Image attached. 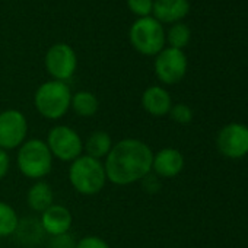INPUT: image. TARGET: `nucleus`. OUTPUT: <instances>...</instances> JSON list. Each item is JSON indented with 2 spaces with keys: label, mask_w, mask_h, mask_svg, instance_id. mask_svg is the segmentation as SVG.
Listing matches in <instances>:
<instances>
[{
  "label": "nucleus",
  "mask_w": 248,
  "mask_h": 248,
  "mask_svg": "<svg viewBox=\"0 0 248 248\" xmlns=\"http://www.w3.org/2000/svg\"><path fill=\"white\" fill-rule=\"evenodd\" d=\"M161 178H158L155 174H149V175H146L140 183H142V186H143V188L148 191V193H156V191H159V188H161V181H159Z\"/></svg>",
  "instance_id": "b1692460"
},
{
  "label": "nucleus",
  "mask_w": 248,
  "mask_h": 248,
  "mask_svg": "<svg viewBox=\"0 0 248 248\" xmlns=\"http://www.w3.org/2000/svg\"><path fill=\"white\" fill-rule=\"evenodd\" d=\"M54 158L43 139H27L16 152L19 172L32 181L44 180L53 170Z\"/></svg>",
  "instance_id": "20e7f679"
},
{
  "label": "nucleus",
  "mask_w": 248,
  "mask_h": 248,
  "mask_svg": "<svg viewBox=\"0 0 248 248\" xmlns=\"http://www.w3.org/2000/svg\"><path fill=\"white\" fill-rule=\"evenodd\" d=\"M112 138L105 130H95L83 140V154L102 161L112 149Z\"/></svg>",
  "instance_id": "dca6fc26"
},
{
  "label": "nucleus",
  "mask_w": 248,
  "mask_h": 248,
  "mask_svg": "<svg viewBox=\"0 0 248 248\" xmlns=\"http://www.w3.org/2000/svg\"><path fill=\"white\" fill-rule=\"evenodd\" d=\"M72 95L70 86L66 82L51 79L37 88L34 107L43 118L57 121L69 112Z\"/></svg>",
  "instance_id": "7ed1b4c3"
},
{
  "label": "nucleus",
  "mask_w": 248,
  "mask_h": 248,
  "mask_svg": "<svg viewBox=\"0 0 248 248\" xmlns=\"http://www.w3.org/2000/svg\"><path fill=\"white\" fill-rule=\"evenodd\" d=\"M44 66L47 73L54 80L66 82L75 75L78 69V56L69 44L57 43L47 50Z\"/></svg>",
  "instance_id": "6e6552de"
},
{
  "label": "nucleus",
  "mask_w": 248,
  "mask_h": 248,
  "mask_svg": "<svg viewBox=\"0 0 248 248\" xmlns=\"http://www.w3.org/2000/svg\"><path fill=\"white\" fill-rule=\"evenodd\" d=\"M27 203L31 210L37 213H43L46 209L54 204V191L51 186L44 180L34 181V184L28 188Z\"/></svg>",
  "instance_id": "2eb2a0df"
},
{
  "label": "nucleus",
  "mask_w": 248,
  "mask_h": 248,
  "mask_svg": "<svg viewBox=\"0 0 248 248\" xmlns=\"http://www.w3.org/2000/svg\"><path fill=\"white\" fill-rule=\"evenodd\" d=\"M152 161L154 151L146 142L136 138L121 139L104 159L107 181L118 187L140 183L152 172Z\"/></svg>",
  "instance_id": "f257e3e1"
},
{
  "label": "nucleus",
  "mask_w": 248,
  "mask_h": 248,
  "mask_svg": "<svg viewBox=\"0 0 248 248\" xmlns=\"http://www.w3.org/2000/svg\"><path fill=\"white\" fill-rule=\"evenodd\" d=\"M133 48L143 56H156L165 48V31L154 16L139 18L129 31Z\"/></svg>",
  "instance_id": "39448f33"
},
{
  "label": "nucleus",
  "mask_w": 248,
  "mask_h": 248,
  "mask_svg": "<svg viewBox=\"0 0 248 248\" xmlns=\"http://www.w3.org/2000/svg\"><path fill=\"white\" fill-rule=\"evenodd\" d=\"M70 109L80 118H91L99 109V101L91 91H78L72 95Z\"/></svg>",
  "instance_id": "f3484780"
},
{
  "label": "nucleus",
  "mask_w": 248,
  "mask_h": 248,
  "mask_svg": "<svg viewBox=\"0 0 248 248\" xmlns=\"http://www.w3.org/2000/svg\"><path fill=\"white\" fill-rule=\"evenodd\" d=\"M190 11L188 0H154L152 14L161 24H177Z\"/></svg>",
  "instance_id": "4468645a"
},
{
  "label": "nucleus",
  "mask_w": 248,
  "mask_h": 248,
  "mask_svg": "<svg viewBox=\"0 0 248 248\" xmlns=\"http://www.w3.org/2000/svg\"><path fill=\"white\" fill-rule=\"evenodd\" d=\"M19 216L14 206L0 200V238H8L16 233L19 228Z\"/></svg>",
  "instance_id": "a211bd4d"
},
{
  "label": "nucleus",
  "mask_w": 248,
  "mask_h": 248,
  "mask_svg": "<svg viewBox=\"0 0 248 248\" xmlns=\"http://www.w3.org/2000/svg\"><path fill=\"white\" fill-rule=\"evenodd\" d=\"M184 168V156L175 148H164L154 154L152 174L158 178L170 180L180 175Z\"/></svg>",
  "instance_id": "f8f14e48"
},
{
  "label": "nucleus",
  "mask_w": 248,
  "mask_h": 248,
  "mask_svg": "<svg viewBox=\"0 0 248 248\" xmlns=\"http://www.w3.org/2000/svg\"><path fill=\"white\" fill-rule=\"evenodd\" d=\"M170 117L178 124H188L193 120V111L187 104H175L170 109Z\"/></svg>",
  "instance_id": "aec40b11"
},
{
  "label": "nucleus",
  "mask_w": 248,
  "mask_h": 248,
  "mask_svg": "<svg viewBox=\"0 0 248 248\" xmlns=\"http://www.w3.org/2000/svg\"><path fill=\"white\" fill-rule=\"evenodd\" d=\"M50 245H51L50 248H75L76 242H73L69 233H64L59 236H51Z\"/></svg>",
  "instance_id": "5701e85b"
},
{
  "label": "nucleus",
  "mask_w": 248,
  "mask_h": 248,
  "mask_svg": "<svg viewBox=\"0 0 248 248\" xmlns=\"http://www.w3.org/2000/svg\"><path fill=\"white\" fill-rule=\"evenodd\" d=\"M216 145L219 152L226 158H244L248 154V127L241 123L226 124L217 135Z\"/></svg>",
  "instance_id": "9d476101"
},
{
  "label": "nucleus",
  "mask_w": 248,
  "mask_h": 248,
  "mask_svg": "<svg viewBox=\"0 0 248 248\" xmlns=\"http://www.w3.org/2000/svg\"><path fill=\"white\" fill-rule=\"evenodd\" d=\"M75 248H111V245L98 235H86L76 242Z\"/></svg>",
  "instance_id": "4be33fe9"
},
{
  "label": "nucleus",
  "mask_w": 248,
  "mask_h": 248,
  "mask_svg": "<svg viewBox=\"0 0 248 248\" xmlns=\"http://www.w3.org/2000/svg\"><path fill=\"white\" fill-rule=\"evenodd\" d=\"M140 104L142 108L152 117H164L170 114V109L174 105L170 92L159 85L146 88L142 93Z\"/></svg>",
  "instance_id": "ddd939ff"
},
{
  "label": "nucleus",
  "mask_w": 248,
  "mask_h": 248,
  "mask_svg": "<svg viewBox=\"0 0 248 248\" xmlns=\"http://www.w3.org/2000/svg\"><path fill=\"white\" fill-rule=\"evenodd\" d=\"M126 2L130 12L139 18H146L152 14L154 0H126Z\"/></svg>",
  "instance_id": "412c9836"
},
{
  "label": "nucleus",
  "mask_w": 248,
  "mask_h": 248,
  "mask_svg": "<svg viewBox=\"0 0 248 248\" xmlns=\"http://www.w3.org/2000/svg\"><path fill=\"white\" fill-rule=\"evenodd\" d=\"M11 170V155L9 152L0 149V181L5 180Z\"/></svg>",
  "instance_id": "393cba45"
},
{
  "label": "nucleus",
  "mask_w": 248,
  "mask_h": 248,
  "mask_svg": "<svg viewBox=\"0 0 248 248\" xmlns=\"http://www.w3.org/2000/svg\"><path fill=\"white\" fill-rule=\"evenodd\" d=\"M190 37H191L190 28H188L186 24L177 22V24H174V25L170 28V31H168V34H167V37H165V40L170 43V47L177 48V50H183V48L188 44Z\"/></svg>",
  "instance_id": "6ab92c4d"
},
{
  "label": "nucleus",
  "mask_w": 248,
  "mask_h": 248,
  "mask_svg": "<svg viewBox=\"0 0 248 248\" xmlns=\"http://www.w3.org/2000/svg\"><path fill=\"white\" fill-rule=\"evenodd\" d=\"M154 70L162 83L175 85L181 82L187 73V57L183 50L172 47L164 48L155 56Z\"/></svg>",
  "instance_id": "1a4fd4ad"
},
{
  "label": "nucleus",
  "mask_w": 248,
  "mask_h": 248,
  "mask_svg": "<svg viewBox=\"0 0 248 248\" xmlns=\"http://www.w3.org/2000/svg\"><path fill=\"white\" fill-rule=\"evenodd\" d=\"M46 143L54 159L62 162H73L83 155V139L67 124H56L50 129Z\"/></svg>",
  "instance_id": "423d86ee"
},
{
  "label": "nucleus",
  "mask_w": 248,
  "mask_h": 248,
  "mask_svg": "<svg viewBox=\"0 0 248 248\" xmlns=\"http://www.w3.org/2000/svg\"><path fill=\"white\" fill-rule=\"evenodd\" d=\"M40 225L44 233L50 236H59L69 233L73 225L72 212L63 204H51L43 213H40Z\"/></svg>",
  "instance_id": "9b49d317"
},
{
  "label": "nucleus",
  "mask_w": 248,
  "mask_h": 248,
  "mask_svg": "<svg viewBox=\"0 0 248 248\" xmlns=\"http://www.w3.org/2000/svg\"><path fill=\"white\" fill-rule=\"evenodd\" d=\"M28 138V120L15 108L0 111V149L6 152L18 149Z\"/></svg>",
  "instance_id": "0eeeda50"
},
{
  "label": "nucleus",
  "mask_w": 248,
  "mask_h": 248,
  "mask_svg": "<svg viewBox=\"0 0 248 248\" xmlns=\"http://www.w3.org/2000/svg\"><path fill=\"white\" fill-rule=\"evenodd\" d=\"M67 178L76 193L82 196H95L101 193L107 184L104 162L83 154L70 162Z\"/></svg>",
  "instance_id": "f03ea898"
}]
</instances>
